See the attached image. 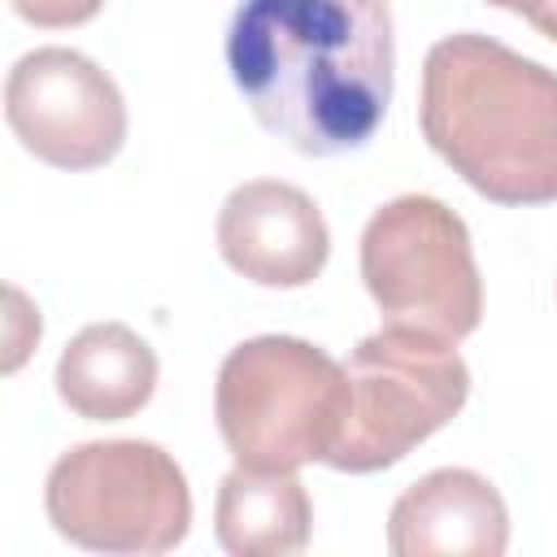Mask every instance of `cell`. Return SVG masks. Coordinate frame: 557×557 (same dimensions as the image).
<instances>
[{
  "mask_svg": "<svg viewBox=\"0 0 557 557\" xmlns=\"http://www.w3.org/2000/svg\"><path fill=\"white\" fill-rule=\"evenodd\" d=\"M226 65L252 117L305 157L374 139L392 104L387 0H239Z\"/></svg>",
  "mask_w": 557,
  "mask_h": 557,
  "instance_id": "cell-1",
  "label": "cell"
},
{
  "mask_svg": "<svg viewBox=\"0 0 557 557\" xmlns=\"http://www.w3.org/2000/svg\"><path fill=\"white\" fill-rule=\"evenodd\" d=\"M313 505L296 470H244L235 466L213 505L218 544L235 557H287L309 544Z\"/></svg>",
  "mask_w": 557,
  "mask_h": 557,
  "instance_id": "cell-11",
  "label": "cell"
},
{
  "mask_svg": "<svg viewBox=\"0 0 557 557\" xmlns=\"http://www.w3.org/2000/svg\"><path fill=\"white\" fill-rule=\"evenodd\" d=\"M344 379V422L331 453L322 457L344 474L396 466L426 435L453 422L470 396V370L448 339L392 322L348 352Z\"/></svg>",
  "mask_w": 557,
  "mask_h": 557,
  "instance_id": "cell-4",
  "label": "cell"
},
{
  "mask_svg": "<svg viewBox=\"0 0 557 557\" xmlns=\"http://www.w3.org/2000/svg\"><path fill=\"white\" fill-rule=\"evenodd\" d=\"M487 4H496V9H513V13H522L527 22H531V17L544 9V0H487Z\"/></svg>",
  "mask_w": 557,
  "mask_h": 557,
  "instance_id": "cell-13",
  "label": "cell"
},
{
  "mask_svg": "<svg viewBox=\"0 0 557 557\" xmlns=\"http://www.w3.org/2000/svg\"><path fill=\"white\" fill-rule=\"evenodd\" d=\"M104 0H9V9L44 30H65V26H83L100 13Z\"/></svg>",
  "mask_w": 557,
  "mask_h": 557,
  "instance_id": "cell-12",
  "label": "cell"
},
{
  "mask_svg": "<svg viewBox=\"0 0 557 557\" xmlns=\"http://www.w3.org/2000/svg\"><path fill=\"white\" fill-rule=\"evenodd\" d=\"M4 122L30 157L57 170H96L126 144L117 83L74 48L17 57L4 83Z\"/></svg>",
  "mask_w": 557,
  "mask_h": 557,
  "instance_id": "cell-7",
  "label": "cell"
},
{
  "mask_svg": "<svg viewBox=\"0 0 557 557\" xmlns=\"http://www.w3.org/2000/svg\"><path fill=\"white\" fill-rule=\"evenodd\" d=\"M157 392V352L122 322L83 326L57 361V396L87 422H122Z\"/></svg>",
  "mask_w": 557,
  "mask_h": 557,
  "instance_id": "cell-10",
  "label": "cell"
},
{
  "mask_svg": "<svg viewBox=\"0 0 557 557\" xmlns=\"http://www.w3.org/2000/svg\"><path fill=\"white\" fill-rule=\"evenodd\" d=\"M348 405L344 366L296 335H257L226 352L213 387L218 431L244 470L322 461Z\"/></svg>",
  "mask_w": 557,
  "mask_h": 557,
  "instance_id": "cell-3",
  "label": "cell"
},
{
  "mask_svg": "<svg viewBox=\"0 0 557 557\" xmlns=\"http://www.w3.org/2000/svg\"><path fill=\"white\" fill-rule=\"evenodd\" d=\"M57 535L91 553L148 557L187 540L191 492L178 461L148 440H91L57 457L44 483Z\"/></svg>",
  "mask_w": 557,
  "mask_h": 557,
  "instance_id": "cell-5",
  "label": "cell"
},
{
  "mask_svg": "<svg viewBox=\"0 0 557 557\" xmlns=\"http://www.w3.org/2000/svg\"><path fill=\"white\" fill-rule=\"evenodd\" d=\"M361 278L392 326L466 339L483 318V283L466 222L435 196H396L361 231Z\"/></svg>",
  "mask_w": 557,
  "mask_h": 557,
  "instance_id": "cell-6",
  "label": "cell"
},
{
  "mask_svg": "<svg viewBox=\"0 0 557 557\" xmlns=\"http://www.w3.org/2000/svg\"><path fill=\"white\" fill-rule=\"evenodd\" d=\"M426 144L496 205L557 200V74L500 39L457 30L422 65Z\"/></svg>",
  "mask_w": 557,
  "mask_h": 557,
  "instance_id": "cell-2",
  "label": "cell"
},
{
  "mask_svg": "<svg viewBox=\"0 0 557 557\" xmlns=\"http://www.w3.org/2000/svg\"><path fill=\"white\" fill-rule=\"evenodd\" d=\"M387 548L396 557H500L509 548V509L483 474L444 466L396 496Z\"/></svg>",
  "mask_w": 557,
  "mask_h": 557,
  "instance_id": "cell-9",
  "label": "cell"
},
{
  "mask_svg": "<svg viewBox=\"0 0 557 557\" xmlns=\"http://www.w3.org/2000/svg\"><path fill=\"white\" fill-rule=\"evenodd\" d=\"M218 252L235 274L261 287H305L331 257V231L309 191L252 178L222 200Z\"/></svg>",
  "mask_w": 557,
  "mask_h": 557,
  "instance_id": "cell-8",
  "label": "cell"
}]
</instances>
